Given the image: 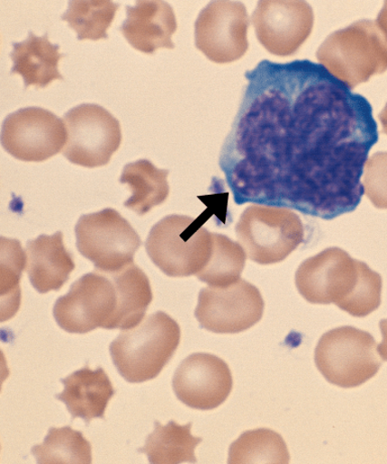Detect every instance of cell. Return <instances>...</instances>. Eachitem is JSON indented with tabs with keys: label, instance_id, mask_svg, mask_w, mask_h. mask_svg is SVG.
<instances>
[{
	"label": "cell",
	"instance_id": "obj_30",
	"mask_svg": "<svg viewBox=\"0 0 387 464\" xmlns=\"http://www.w3.org/2000/svg\"><path fill=\"white\" fill-rule=\"evenodd\" d=\"M380 120L382 126V132H384L385 135H387V103L384 109L382 110V113L380 114Z\"/></svg>",
	"mask_w": 387,
	"mask_h": 464
},
{
	"label": "cell",
	"instance_id": "obj_15",
	"mask_svg": "<svg viewBox=\"0 0 387 464\" xmlns=\"http://www.w3.org/2000/svg\"><path fill=\"white\" fill-rule=\"evenodd\" d=\"M233 388L228 364L210 353H193L179 365L173 389L177 398L188 407L202 411L218 408Z\"/></svg>",
	"mask_w": 387,
	"mask_h": 464
},
{
	"label": "cell",
	"instance_id": "obj_7",
	"mask_svg": "<svg viewBox=\"0 0 387 464\" xmlns=\"http://www.w3.org/2000/svg\"><path fill=\"white\" fill-rule=\"evenodd\" d=\"M314 363L332 385L351 389L372 379L382 362L371 334L353 326H342L320 338L314 350Z\"/></svg>",
	"mask_w": 387,
	"mask_h": 464
},
{
	"label": "cell",
	"instance_id": "obj_26",
	"mask_svg": "<svg viewBox=\"0 0 387 464\" xmlns=\"http://www.w3.org/2000/svg\"><path fill=\"white\" fill-rule=\"evenodd\" d=\"M25 253L17 239L2 237V312L3 323L12 318L21 304L20 281L26 265Z\"/></svg>",
	"mask_w": 387,
	"mask_h": 464
},
{
	"label": "cell",
	"instance_id": "obj_25",
	"mask_svg": "<svg viewBox=\"0 0 387 464\" xmlns=\"http://www.w3.org/2000/svg\"><path fill=\"white\" fill-rule=\"evenodd\" d=\"M247 255L241 245L227 236L213 234V246L208 263L196 276L210 287H227L240 280Z\"/></svg>",
	"mask_w": 387,
	"mask_h": 464
},
{
	"label": "cell",
	"instance_id": "obj_28",
	"mask_svg": "<svg viewBox=\"0 0 387 464\" xmlns=\"http://www.w3.org/2000/svg\"><path fill=\"white\" fill-rule=\"evenodd\" d=\"M380 327L382 334V342L380 345H377V353L380 354L382 361L387 362V319L381 321Z\"/></svg>",
	"mask_w": 387,
	"mask_h": 464
},
{
	"label": "cell",
	"instance_id": "obj_12",
	"mask_svg": "<svg viewBox=\"0 0 387 464\" xmlns=\"http://www.w3.org/2000/svg\"><path fill=\"white\" fill-rule=\"evenodd\" d=\"M64 121L56 114L26 107L4 121L2 144L8 154L24 162L40 163L61 153L67 142Z\"/></svg>",
	"mask_w": 387,
	"mask_h": 464
},
{
	"label": "cell",
	"instance_id": "obj_13",
	"mask_svg": "<svg viewBox=\"0 0 387 464\" xmlns=\"http://www.w3.org/2000/svg\"><path fill=\"white\" fill-rule=\"evenodd\" d=\"M249 24L245 5L230 0L212 2L195 23L196 47L214 63H232L248 50Z\"/></svg>",
	"mask_w": 387,
	"mask_h": 464
},
{
	"label": "cell",
	"instance_id": "obj_2",
	"mask_svg": "<svg viewBox=\"0 0 387 464\" xmlns=\"http://www.w3.org/2000/svg\"><path fill=\"white\" fill-rule=\"evenodd\" d=\"M145 278L133 265L112 273L94 271L81 276L53 314L69 334H84L102 327L107 330L136 326L149 306Z\"/></svg>",
	"mask_w": 387,
	"mask_h": 464
},
{
	"label": "cell",
	"instance_id": "obj_16",
	"mask_svg": "<svg viewBox=\"0 0 387 464\" xmlns=\"http://www.w3.org/2000/svg\"><path fill=\"white\" fill-rule=\"evenodd\" d=\"M178 24L173 7L161 0H139L126 6V20L121 31L131 47L154 53L159 49L173 50V34Z\"/></svg>",
	"mask_w": 387,
	"mask_h": 464
},
{
	"label": "cell",
	"instance_id": "obj_23",
	"mask_svg": "<svg viewBox=\"0 0 387 464\" xmlns=\"http://www.w3.org/2000/svg\"><path fill=\"white\" fill-rule=\"evenodd\" d=\"M32 453L42 464H90L92 446L82 432L70 426L53 427L43 444L34 446Z\"/></svg>",
	"mask_w": 387,
	"mask_h": 464
},
{
	"label": "cell",
	"instance_id": "obj_10",
	"mask_svg": "<svg viewBox=\"0 0 387 464\" xmlns=\"http://www.w3.org/2000/svg\"><path fill=\"white\" fill-rule=\"evenodd\" d=\"M64 122L68 137L63 155L72 164L105 166L121 147V123L101 105H78L66 113Z\"/></svg>",
	"mask_w": 387,
	"mask_h": 464
},
{
	"label": "cell",
	"instance_id": "obj_20",
	"mask_svg": "<svg viewBox=\"0 0 387 464\" xmlns=\"http://www.w3.org/2000/svg\"><path fill=\"white\" fill-rule=\"evenodd\" d=\"M168 176V169H158L146 159L126 165L120 182L128 185L132 195L124 207L142 217L163 204L169 193Z\"/></svg>",
	"mask_w": 387,
	"mask_h": 464
},
{
	"label": "cell",
	"instance_id": "obj_1",
	"mask_svg": "<svg viewBox=\"0 0 387 464\" xmlns=\"http://www.w3.org/2000/svg\"><path fill=\"white\" fill-rule=\"evenodd\" d=\"M246 78L219 158L234 202L324 220L355 211L380 139L372 104L310 60H264Z\"/></svg>",
	"mask_w": 387,
	"mask_h": 464
},
{
	"label": "cell",
	"instance_id": "obj_14",
	"mask_svg": "<svg viewBox=\"0 0 387 464\" xmlns=\"http://www.w3.org/2000/svg\"><path fill=\"white\" fill-rule=\"evenodd\" d=\"M312 6L303 0H263L252 14L257 40L277 57L300 50L314 28Z\"/></svg>",
	"mask_w": 387,
	"mask_h": 464
},
{
	"label": "cell",
	"instance_id": "obj_9",
	"mask_svg": "<svg viewBox=\"0 0 387 464\" xmlns=\"http://www.w3.org/2000/svg\"><path fill=\"white\" fill-rule=\"evenodd\" d=\"M75 232L79 253L101 272L112 273L133 264L141 246L138 232L112 208L81 217Z\"/></svg>",
	"mask_w": 387,
	"mask_h": 464
},
{
	"label": "cell",
	"instance_id": "obj_24",
	"mask_svg": "<svg viewBox=\"0 0 387 464\" xmlns=\"http://www.w3.org/2000/svg\"><path fill=\"white\" fill-rule=\"evenodd\" d=\"M119 10L120 5L111 0H72L62 20L77 33L79 41L106 40Z\"/></svg>",
	"mask_w": 387,
	"mask_h": 464
},
{
	"label": "cell",
	"instance_id": "obj_11",
	"mask_svg": "<svg viewBox=\"0 0 387 464\" xmlns=\"http://www.w3.org/2000/svg\"><path fill=\"white\" fill-rule=\"evenodd\" d=\"M264 311L262 294L256 285L240 279L227 287L202 289L195 316L208 332L234 334L257 324Z\"/></svg>",
	"mask_w": 387,
	"mask_h": 464
},
{
	"label": "cell",
	"instance_id": "obj_29",
	"mask_svg": "<svg viewBox=\"0 0 387 464\" xmlns=\"http://www.w3.org/2000/svg\"><path fill=\"white\" fill-rule=\"evenodd\" d=\"M375 23L378 26V29H380L383 34V37L387 41V2L384 3L382 10L381 11L380 14H378Z\"/></svg>",
	"mask_w": 387,
	"mask_h": 464
},
{
	"label": "cell",
	"instance_id": "obj_4",
	"mask_svg": "<svg viewBox=\"0 0 387 464\" xmlns=\"http://www.w3.org/2000/svg\"><path fill=\"white\" fill-rule=\"evenodd\" d=\"M181 342V328L163 311L124 329L111 343L113 363L121 377L131 383L156 379L172 360Z\"/></svg>",
	"mask_w": 387,
	"mask_h": 464
},
{
	"label": "cell",
	"instance_id": "obj_5",
	"mask_svg": "<svg viewBox=\"0 0 387 464\" xmlns=\"http://www.w3.org/2000/svg\"><path fill=\"white\" fill-rule=\"evenodd\" d=\"M317 59L331 75L354 89L387 71V41L375 21H358L331 34Z\"/></svg>",
	"mask_w": 387,
	"mask_h": 464
},
{
	"label": "cell",
	"instance_id": "obj_27",
	"mask_svg": "<svg viewBox=\"0 0 387 464\" xmlns=\"http://www.w3.org/2000/svg\"><path fill=\"white\" fill-rule=\"evenodd\" d=\"M364 194L378 209H387V151L367 160L363 178Z\"/></svg>",
	"mask_w": 387,
	"mask_h": 464
},
{
	"label": "cell",
	"instance_id": "obj_22",
	"mask_svg": "<svg viewBox=\"0 0 387 464\" xmlns=\"http://www.w3.org/2000/svg\"><path fill=\"white\" fill-rule=\"evenodd\" d=\"M290 453L283 437L277 432L266 430L247 431L230 445L228 463H272L290 462Z\"/></svg>",
	"mask_w": 387,
	"mask_h": 464
},
{
	"label": "cell",
	"instance_id": "obj_8",
	"mask_svg": "<svg viewBox=\"0 0 387 464\" xmlns=\"http://www.w3.org/2000/svg\"><path fill=\"white\" fill-rule=\"evenodd\" d=\"M237 236L252 262L274 265L285 261L304 243L305 228L292 210L256 204L241 214Z\"/></svg>",
	"mask_w": 387,
	"mask_h": 464
},
{
	"label": "cell",
	"instance_id": "obj_19",
	"mask_svg": "<svg viewBox=\"0 0 387 464\" xmlns=\"http://www.w3.org/2000/svg\"><path fill=\"white\" fill-rule=\"evenodd\" d=\"M59 50V44L49 41L48 34L37 37L30 32L28 39L14 44L12 74L21 75L25 88H44L55 80L64 79L59 72V62L64 55Z\"/></svg>",
	"mask_w": 387,
	"mask_h": 464
},
{
	"label": "cell",
	"instance_id": "obj_3",
	"mask_svg": "<svg viewBox=\"0 0 387 464\" xmlns=\"http://www.w3.org/2000/svg\"><path fill=\"white\" fill-rule=\"evenodd\" d=\"M295 285L312 304H335L358 318L372 314L382 304V276L339 247L303 262L295 273Z\"/></svg>",
	"mask_w": 387,
	"mask_h": 464
},
{
	"label": "cell",
	"instance_id": "obj_6",
	"mask_svg": "<svg viewBox=\"0 0 387 464\" xmlns=\"http://www.w3.org/2000/svg\"><path fill=\"white\" fill-rule=\"evenodd\" d=\"M213 232L202 227V216L194 219L169 216L150 229L147 253L159 269L173 278L197 276L209 261Z\"/></svg>",
	"mask_w": 387,
	"mask_h": 464
},
{
	"label": "cell",
	"instance_id": "obj_18",
	"mask_svg": "<svg viewBox=\"0 0 387 464\" xmlns=\"http://www.w3.org/2000/svg\"><path fill=\"white\" fill-rule=\"evenodd\" d=\"M61 382L64 391L56 398L64 403L72 418L83 419L89 424L96 418H103L110 401L115 395L112 382L102 368L81 369Z\"/></svg>",
	"mask_w": 387,
	"mask_h": 464
},
{
	"label": "cell",
	"instance_id": "obj_17",
	"mask_svg": "<svg viewBox=\"0 0 387 464\" xmlns=\"http://www.w3.org/2000/svg\"><path fill=\"white\" fill-rule=\"evenodd\" d=\"M29 278L41 294L60 291L75 270L74 257L68 251L61 231L40 236L26 244Z\"/></svg>",
	"mask_w": 387,
	"mask_h": 464
},
{
	"label": "cell",
	"instance_id": "obj_21",
	"mask_svg": "<svg viewBox=\"0 0 387 464\" xmlns=\"http://www.w3.org/2000/svg\"><path fill=\"white\" fill-rule=\"evenodd\" d=\"M191 430L192 423L179 425L170 421L164 426L156 421L155 431L139 451L146 453L150 462L154 464L195 463V450L202 439L194 437Z\"/></svg>",
	"mask_w": 387,
	"mask_h": 464
}]
</instances>
